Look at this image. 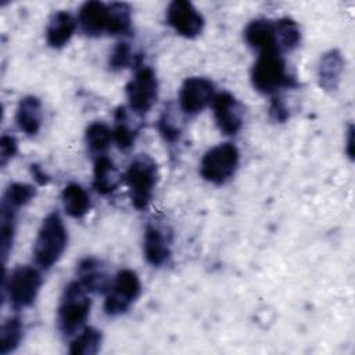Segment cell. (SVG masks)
Returning <instances> with one entry per match:
<instances>
[{
    "label": "cell",
    "instance_id": "cell-19",
    "mask_svg": "<svg viewBox=\"0 0 355 355\" xmlns=\"http://www.w3.org/2000/svg\"><path fill=\"white\" fill-rule=\"evenodd\" d=\"M121 183V175L114 161L105 155H98L93 166V186L103 194L108 196L114 193Z\"/></svg>",
    "mask_w": 355,
    "mask_h": 355
},
{
    "label": "cell",
    "instance_id": "cell-22",
    "mask_svg": "<svg viewBox=\"0 0 355 355\" xmlns=\"http://www.w3.org/2000/svg\"><path fill=\"white\" fill-rule=\"evenodd\" d=\"M114 140L112 129L105 125L104 122L96 121L92 122L85 132V141L92 154L103 155V153L110 147L111 141Z\"/></svg>",
    "mask_w": 355,
    "mask_h": 355
},
{
    "label": "cell",
    "instance_id": "cell-8",
    "mask_svg": "<svg viewBox=\"0 0 355 355\" xmlns=\"http://www.w3.org/2000/svg\"><path fill=\"white\" fill-rule=\"evenodd\" d=\"M130 110L137 115L147 114L158 98V79L150 67L139 68L126 85Z\"/></svg>",
    "mask_w": 355,
    "mask_h": 355
},
{
    "label": "cell",
    "instance_id": "cell-25",
    "mask_svg": "<svg viewBox=\"0 0 355 355\" xmlns=\"http://www.w3.org/2000/svg\"><path fill=\"white\" fill-rule=\"evenodd\" d=\"M108 35H128L132 29V8L126 3H110Z\"/></svg>",
    "mask_w": 355,
    "mask_h": 355
},
{
    "label": "cell",
    "instance_id": "cell-15",
    "mask_svg": "<svg viewBox=\"0 0 355 355\" xmlns=\"http://www.w3.org/2000/svg\"><path fill=\"white\" fill-rule=\"evenodd\" d=\"M244 40L258 53L279 51L276 22L272 19H254L244 29ZM280 53V51H279Z\"/></svg>",
    "mask_w": 355,
    "mask_h": 355
},
{
    "label": "cell",
    "instance_id": "cell-21",
    "mask_svg": "<svg viewBox=\"0 0 355 355\" xmlns=\"http://www.w3.org/2000/svg\"><path fill=\"white\" fill-rule=\"evenodd\" d=\"M137 132L139 129L135 126V123H132L126 108L119 107L115 111V126L112 129L116 146L123 151L129 150L137 137Z\"/></svg>",
    "mask_w": 355,
    "mask_h": 355
},
{
    "label": "cell",
    "instance_id": "cell-28",
    "mask_svg": "<svg viewBox=\"0 0 355 355\" xmlns=\"http://www.w3.org/2000/svg\"><path fill=\"white\" fill-rule=\"evenodd\" d=\"M36 196V189L32 184L28 183H11L4 194L1 204L7 205L12 209H19L21 207H25L29 204Z\"/></svg>",
    "mask_w": 355,
    "mask_h": 355
},
{
    "label": "cell",
    "instance_id": "cell-1",
    "mask_svg": "<svg viewBox=\"0 0 355 355\" xmlns=\"http://www.w3.org/2000/svg\"><path fill=\"white\" fill-rule=\"evenodd\" d=\"M68 244V232L60 212H50L42 222L35 244L33 258L42 269H50L62 257Z\"/></svg>",
    "mask_w": 355,
    "mask_h": 355
},
{
    "label": "cell",
    "instance_id": "cell-18",
    "mask_svg": "<svg viewBox=\"0 0 355 355\" xmlns=\"http://www.w3.org/2000/svg\"><path fill=\"white\" fill-rule=\"evenodd\" d=\"M344 71V58L338 50H330L320 57L318 79L320 87L333 92L338 87Z\"/></svg>",
    "mask_w": 355,
    "mask_h": 355
},
{
    "label": "cell",
    "instance_id": "cell-4",
    "mask_svg": "<svg viewBox=\"0 0 355 355\" xmlns=\"http://www.w3.org/2000/svg\"><path fill=\"white\" fill-rule=\"evenodd\" d=\"M125 180L132 205L136 209H146L151 202L158 182L157 162L147 154L136 155L128 165Z\"/></svg>",
    "mask_w": 355,
    "mask_h": 355
},
{
    "label": "cell",
    "instance_id": "cell-7",
    "mask_svg": "<svg viewBox=\"0 0 355 355\" xmlns=\"http://www.w3.org/2000/svg\"><path fill=\"white\" fill-rule=\"evenodd\" d=\"M141 293V283L136 272L123 269L112 279L108 291L105 293L104 311L110 316L125 313Z\"/></svg>",
    "mask_w": 355,
    "mask_h": 355
},
{
    "label": "cell",
    "instance_id": "cell-17",
    "mask_svg": "<svg viewBox=\"0 0 355 355\" xmlns=\"http://www.w3.org/2000/svg\"><path fill=\"white\" fill-rule=\"evenodd\" d=\"M42 103L35 96H26L21 98L17 107L15 121L18 128L28 136H36L42 126Z\"/></svg>",
    "mask_w": 355,
    "mask_h": 355
},
{
    "label": "cell",
    "instance_id": "cell-33",
    "mask_svg": "<svg viewBox=\"0 0 355 355\" xmlns=\"http://www.w3.org/2000/svg\"><path fill=\"white\" fill-rule=\"evenodd\" d=\"M31 172H32V175H33V178H35V180L40 184V186H44V184H47L49 182H50V176L42 169V166H39V165H31Z\"/></svg>",
    "mask_w": 355,
    "mask_h": 355
},
{
    "label": "cell",
    "instance_id": "cell-13",
    "mask_svg": "<svg viewBox=\"0 0 355 355\" xmlns=\"http://www.w3.org/2000/svg\"><path fill=\"white\" fill-rule=\"evenodd\" d=\"M78 22L85 35L97 37L110 31V7L101 1H86L79 8Z\"/></svg>",
    "mask_w": 355,
    "mask_h": 355
},
{
    "label": "cell",
    "instance_id": "cell-3",
    "mask_svg": "<svg viewBox=\"0 0 355 355\" xmlns=\"http://www.w3.org/2000/svg\"><path fill=\"white\" fill-rule=\"evenodd\" d=\"M251 83L262 94H275L282 89L295 86L287 71L286 61L279 51L259 53L251 69Z\"/></svg>",
    "mask_w": 355,
    "mask_h": 355
},
{
    "label": "cell",
    "instance_id": "cell-9",
    "mask_svg": "<svg viewBox=\"0 0 355 355\" xmlns=\"http://www.w3.org/2000/svg\"><path fill=\"white\" fill-rule=\"evenodd\" d=\"M215 97L214 83L202 76L187 78L179 90V107L186 115H197Z\"/></svg>",
    "mask_w": 355,
    "mask_h": 355
},
{
    "label": "cell",
    "instance_id": "cell-10",
    "mask_svg": "<svg viewBox=\"0 0 355 355\" xmlns=\"http://www.w3.org/2000/svg\"><path fill=\"white\" fill-rule=\"evenodd\" d=\"M166 21L169 26L183 37L194 39L204 29V17L187 0H175L166 8Z\"/></svg>",
    "mask_w": 355,
    "mask_h": 355
},
{
    "label": "cell",
    "instance_id": "cell-20",
    "mask_svg": "<svg viewBox=\"0 0 355 355\" xmlns=\"http://www.w3.org/2000/svg\"><path fill=\"white\" fill-rule=\"evenodd\" d=\"M61 198L64 209L71 218L80 219L90 211V196L78 183L67 184L62 190Z\"/></svg>",
    "mask_w": 355,
    "mask_h": 355
},
{
    "label": "cell",
    "instance_id": "cell-11",
    "mask_svg": "<svg viewBox=\"0 0 355 355\" xmlns=\"http://www.w3.org/2000/svg\"><path fill=\"white\" fill-rule=\"evenodd\" d=\"M212 110L216 126L223 135L233 136L240 132L244 122V108L232 93L222 92L215 94Z\"/></svg>",
    "mask_w": 355,
    "mask_h": 355
},
{
    "label": "cell",
    "instance_id": "cell-23",
    "mask_svg": "<svg viewBox=\"0 0 355 355\" xmlns=\"http://www.w3.org/2000/svg\"><path fill=\"white\" fill-rule=\"evenodd\" d=\"M103 336L94 327L86 326L83 327L79 334L69 344V354L71 355H94L98 352L101 347Z\"/></svg>",
    "mask_w": 355,
    "mask_h": 355
},
{
    "label": "cell",
    "instance_id": "cell-34",
    "mask_svg": "<svg viewBox=\"0 0 355 355\" xmlns=\"http://www.w3.org/2000/svg\"><path fill=\"white\" fill-rule=\"evenodd\" d=\"M348 135H347V148H345V151H347V154H348V157L352 159L354 158V150H352V147H354V144H352V139H354V129H352V125L349 126V129H348V132H347Z\"/></svg>",
    "mask_w": 355,
    "mask_h": 355
},
{
    "label": "cell",
    "instance_id": "cell-32",
    "mask_svg": "<svg viewBox=\"0 0 355 355\" xmlns=\"http://www.w3.org/2000/svg\"><path fill=\"white\" fill-rule=\"evenodd\" d=\"M269 114L275 121H279V122H284L288 118V112L284 103L282 101V98H276V97L272 100Z\"/></svg>",
    "mask_w": 355,
    "mask_h": 355
},
{
    "label": "cell",
    "instance_id": "cell-27",
    "mask_svg": "<svg viewBox=\"0 0 355 355\" xmlns=\"http://www.w3.org/2000/svg\"><path fill=\"white\" fill-rule=\"evenodd\" d=\"M24 336V324L19 318H8L1 327V343L0 354L7 355L18 348Z\"/></svg>",
    "mask_w": 355,
    "mask_h": 355
},
{
    "label": "cell",
    "instance_id": "cell-6",
    "mask_svg": "<svg viewBox=\"0 0 355 355\" xmlns=\"http://www.w3.org/2000/svg\"><path fill=\"white\" fill-rule=\"evenodd\" d=\"M239 162L237 147L232 143H220L204 154L200 162V175L212 184H225L236 173Z\"/></svg>",
    "mask_w": 355,
    "mask_h": 355
},
{
    "label": "cell",
    "instance_id": "cell-2",
    "mask_svg": "<svg viewBox=\"0 0 355 355\" xmlns=\"http://www.w3.org/2000/svg\"><path fill=\"white\" fill-rule=\"evenodd\" d=\"M92 308L87 290L76 280L71 282L60 300L57 309V326L64 336H75L85 326Z\"/></svg>",
    "mask_w": 355,
    "mask_h": 355
},
{
    "label": "cell",
    "instance_id": "cell-5",
    "mask_svg": "<svg viewBox=\"0 0 355 355\" xmlns=\"http://www.w3.org/2000/svg\"><path fill=\"white\" fill-rule=\"evenodd\" d=\"M3 293L7 294L10 305L15 311L31 306L42 287L40 272L29 265H19L11 273L10 277L3 276Z\"/></svg>",
    "mask_w": 355,
    "mask_h": 355
},
{
    "label": "cell",
    "instance_id": "cell-26",
    "mask_svg": "<svg viewBox=\"0 0 355 355\" xmlns=\"http://www.w3.org/2000/svg\"><path fill=\"white\" fill-rule=\"evenodd\" d=\"M17 209L1 204V225H0V251L3 263L6 262L14 243Z\"/></svg>",
    "mask_w": 355,
    "mask_h": 355
},
{
    "label": "cell",
    "instance_id": "cell-16",
    "mask_svg": "<svg viewBox=\"0 0 355 355\" xmlns=\"http://www.w3.org/2000/svg\"><path fill=\"white\" fill-rule=\"evenodd\" d=\"M76 29V19L68 11H57L49 19L46 28V42L53 49L64 47Z\"/></svg>",
    "mask_w": 355,
    "mask_h": 355
},
{
    "label": "cell",
    "instance_id": "cell-12",
    "mask_svg": "<svg viewBox=\"0 0 355 355\" xmlns=\"http://www.w3.org/2000/svg\"><path fill=\"white\" fill-rule=\"evenodd\" d=\"M78 282L87 290V293L103 294L107 293L111 286V276L103 261L87 257L78 263L76 269Z\"/></svg>",
    "mask_w": 355,
    "mask_h": 355
},
{
    "label": "cell",
    "instance_id": "cell-31",
    "mask_svg": "<svg viewBox=\"0 0 355 355\" xmlns=\"http://www.w3.org/2000/svg\"><path fill=\"white\" fill-rule=\"evenodd\" d=\"M17 151H18L17 139L11 135H3L0 139V165L6 166L7 162L14 158Z\"/></svg>",
    "mask_w": 355,
    "mask_h": 355
},
{
    "label": "cell",
    "instance_id": "cell-14",
    "mask_svg": "<svg viewBox=\"0 0 355 355\" xmlns=\"http://www.w3.org/2000/svg\"><path fill=\"white\" fill-rule=\"evenodd\" d=\"M143 254L146 261L153 266H162L172 255L171 240L165 230L150 223L146 227L143 237Z\"/></svg>",
    "mask_w": 355,
    "mask_h": 355
},
{
    "label": "cell",
    "instance_id": "cell-24",
    "mask_svg": "<svg viewBox=\"0 0 355 355\" xmlns=\"http://www.w3.org/2000/svg\"><path fill=\"white\" fill-rule=\"evenodd\" d=\"M276 36H277V47L279 51H291L301 42V32L295 21L291 18H280L276 19Z\"/></svg>",
    "mask_w": 355,
    "mask_h": 355
},
{
    "label": "cell",
    "instance_id": "cell-30",
    "mask_svg": "<svg viewBox=\"0 0 355 355\" xmlns=\"http://www.w3.org/2000/svg\"><path fill=\"white\" fill-rule=\"evenodd\" d=\"M136 54L132 50V47L129 46V43L126 42H121L118 43L111 55H110V67L111 69H123L130 67L132 64H136Z\"/></svg>",
    "mask_w": 355,
    "mask_h": 355
},
{
    "label": "cell",
    "instance_id": "cell-29",
    "mask_svg": "<svg viewBox=\"0 0 355 355\" xmlns=\"http://www.w3.org/2000/svg\"><path fill=\"white\" fill-rule=\"evenodd\" d=\"M173 111L175 110H172L171 107H166L158 121L159 133L169 143L176 141L182 133V126L179 123V118Z\"/></svg>",
    "mask_w": 355,
    "mask_h": 355
}]
</instances>
